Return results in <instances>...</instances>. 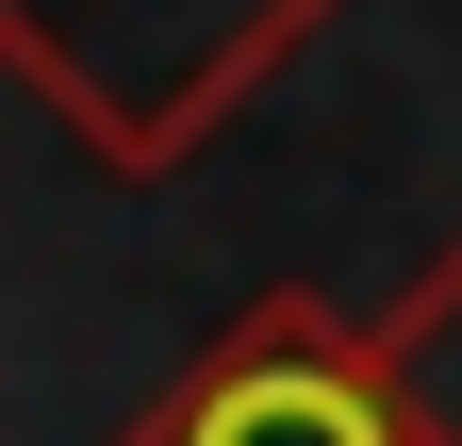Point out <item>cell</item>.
<instances>
[{
	"label": "cell",
	"instance_id": "3957f363",
	"mask_svg": "<svg viewBox=\"0 0 462 446\" xmlns=\"http://www.w3.org/2000/svg\"><path fill=\"white\" fill-rule=\"evenodd\" d=\"M380 380H396V413H413V446H462V232L396 282V314H380Z\"/></svg>",
	"mask_w": 462,
	"mask_h": 446
},
{
	"label": "cell",
	"instance_id": "7a4b0ae2",
	"mask_svg": "<svg viewBox=\"0 0 462 446\" xmlns=\"http://www.w3.org/2000/svg\"><path fill=\"white\" fill-rule=\"evenodd\" d=\"M116 446H413V413L380 380V314H346L330 282H264Z\"/></svg>",
	"mask_w": 462,
	"mask_h": 446
},
{
	"label": "cell",
	"instance_id": "6da1fadb",
	"mask_svg": "<svg viewBox=\"0 0 462 446\" xmlns=\"http://www.w3.org/2000/svg\"><path fill=\"white\" fill-rule=\"evenodd\" d=\"M330 17L346 0H0V67L67 116L83 165L165 182V165H199Z\"/></svg>",
	"mask_w": 462,
	"mask_h": 446
}]
</instances>
